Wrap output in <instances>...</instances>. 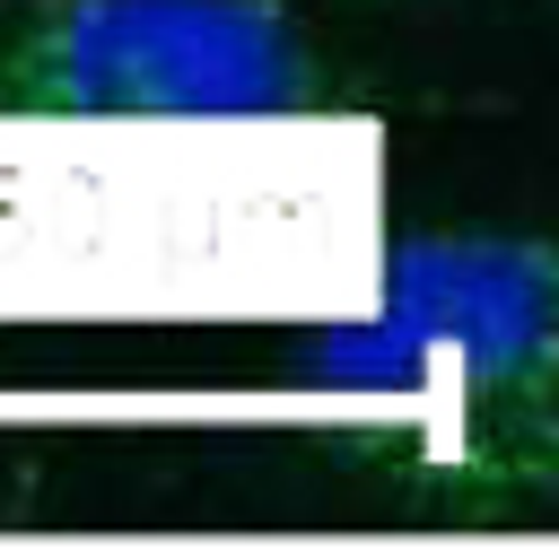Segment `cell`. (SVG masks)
Masks as SVG:
<instances>
[{
    "mask_svg": "<svg viewBox=\"0 0 559 559\" xmlns=\"http://www.w3.org/2000/svg\"><path fill=\"white\" fill-rule=\"evenodd\" d=\"M306 428L437 524L559 507V227H428L288 367Z\"/></svg>",
    "mask_w": 559,
    "mask_h": 559,
    "instance_id": "6da1fadb",
    "label": "cell"
},
{
    "mask_svg": "<svg viewBox=\"0 0 559 559\" xmlns=\"http://www.w3.org/2000/svg\"><path fill=\"white\" fill-rule=\"evenodd\" d=\"M341 70L288 0H17L0 122H314Z\"/></svg>",
    "mask_w": 559,
    "mask_h": 559,
    "instance_id": "7a4b0ae2",
    "label": "cell"
}]
</instances>
